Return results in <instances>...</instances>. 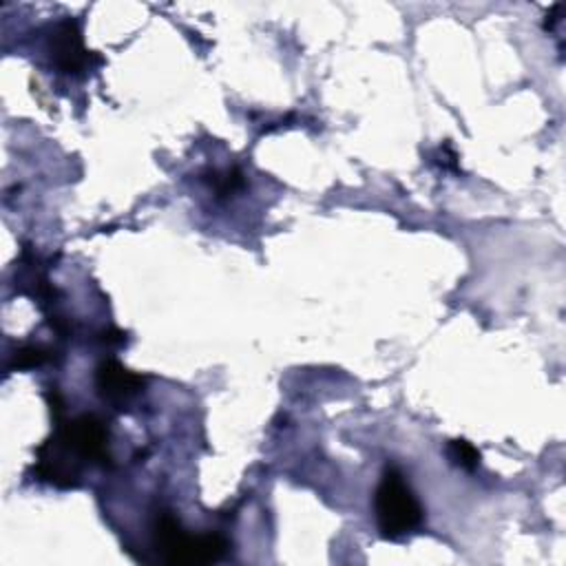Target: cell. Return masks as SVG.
<instances>
[{"label": "cell", "mask_w": 566, "mask_h": 566, "mask_svg": "<svg viewBox=\"0 0 566 566\" xmlns=\"http://www.w3.org/2000/svg\"><path fill=\"white\" fill-rule=\"evenodd\" d=\"M153 539L168 564H210L219 562L230 548L228 539L219 533H186L181 522L170 511L157 513Z\"/></svg>", "instance_id": "6da1fadb"}, {"label": "cell", "mask_w": 566, "mask_h": 566, "mask_svg": "<svg viewBox=\"0 0 566 566\" xmlns=\"http://www.w3.org/2000/svg\"><path fill=\"white\" fill-rule=\"evenodd\" d=\"M95 387L102 398L119 405V402L133 398L144 387V378L139 374L126 369L119 360L106 358L95 369Z\"/></svg>", "instance_id": "5b68a950"}, {"label": "cell", "mask_w": 566, "mask_h": 566, "mask_svg": "<svg viewBox=\"0 0 566 566\" xmlns=\"http://www.w3.org/2000/svg\"><path fill=\"white\" fill-rule=\"evenodd\" d=\"M53 438L71 453L106 464L111 460L108 453V429L95 413H82L69 422L57 420V429Z\"/></svg>", "instance_id": "3957f363"}, {"label": "cell", "mask_w": 566, "mask_h": 566, "mask_svg": "<svg viewBox=\"0 0 566 566\" xmlns=\"http://www.w3.org/2000/svg\"><path fill=\"white\" fill-rule=\"evenodd\" d=\"M102 340H104L106 345H122V343L126 340V334L119 332V329H115V327H111V329H106V332L102 334Z\"/></svg>", "instance_id": "9c48e42d"}, {"label": "cell", "mask_w": 566, "mask_h": 566, "mask_svg": "<svg viewBox=\"0 0 566 566\" xmlns=\"http://www.w3.org/2000/svg\"><path fill=\"white\" fill-rule=\"evenodd\" d=\"M49 352L44 347H38V345H24L20 347L15 354H13V360H11V367L13 369H31V367H40L49 360Z\"/></svg>", "instance_id": "52a82bcc"}, {"label": "cell", "mask_w": 566, "mask_h": 566, "mask_svg": "<svg viewBox=\"0 0 566 566\" xmlns=\"http://www.w3.org/2000/svg\"><path fill=\"white\" fill-rule=\"evenodd\" d=\"M374 509L380 535L387 539H400L413 533L422 522V506L396 467L382 471L374 495Z\"/></svg>", "instance_id": "7a4b0ae2"}, {"label": "cell", "mask_w": 566, "mask_h": 566, "mask_svg": "<svg viewBox=\"0 0 566 566\" xmlns=\"http://www.w3.org/2000/svg\"><path fill=\"white\" fill-rule=\"evenodd\" d=\"M208 181H210V186H214L219 197H226V195H230V192H234L243 186V177L237 168L228 170V172H210Z\"/></svg>", "instance_id": "ba28073f"}, {"label": "cell", "mask_w": 566, "mask_h": 566, "mask_svg": "<svg viewBox=\"0 0 566 566\" xmlns=\"http://www.w3.org/2000/svg\"><path fill=\"white\" fill-rule=\"evenodd\" d=\"M49 53L53 64L62 73H80L84 69H91L93 53L84 49L82 31L75 20L66 18L55 24L49 38Z\"/></svg>", "instance_id": "277c9868"}, {"label": "cell", "mask_w": 566, "mask_h": 566, "mask_svg": "<svg viewBox=\"0 0 566 566\" xmlns=\"http://www.w3.org/2000/svg\"><path fill=\"white\" fill-rule=\"evenodd\" d=\"M447 458L451 460V464L464 469V471H473L480 467V451L464 438H455L449 440L447 444Z\"/></svg>", "instance_id": "8992f818"}]
</instances>
